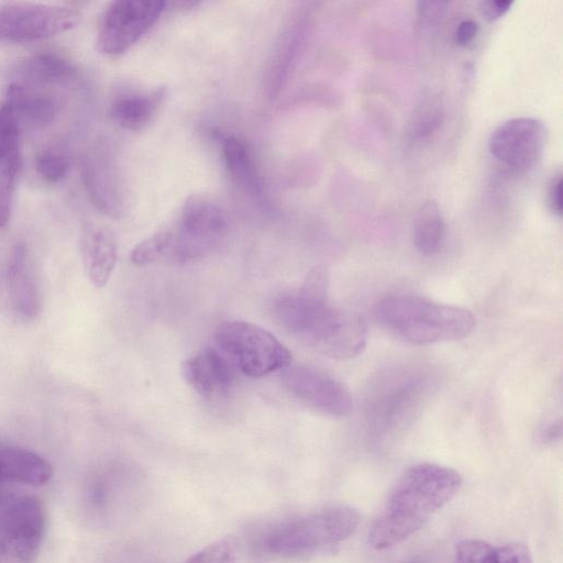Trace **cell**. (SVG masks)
<instances>
[{"mask_svg": "<svg viewBox=\"0 0 563 563\" xmlns=\"http://www.w3.org/2000/svg\"><path fill=\"white\" fill-rule=\"evenodd\" d=\"M21 167L20 123L11 110L0 107V230L10 220Z\"/></svg>", "mask_w": 563, "mask_h": 563, "instance_id": "12", "label": "cell"}, {"mask_svg": "<svg viewBox=\"0 0 563 563\" xmlns=\"http://www.w3.org/2000/svg\"><path fill=\"white\" fill-rule=\"evenodd\" d=\"M453 563H533L530 550L521 543L492 544L467 539L459 542Z\"/></svg>", "mask_w": 563, "mask_h": 563, "instance_id": "20", "label": "cell"}, {"mask_svg": "<svg viewBox=\"0 0 563 563\" xmlns=\"http://www.w3.org/2000/svg\"><path fill=\"white\" fill-rule=\"evenodd\" d=\"M561 435V424L552 423L548 426L547 429L543 430L541 438L543 442H552L555 441L556 438Z\"/></svg>", "mask_w": 563, "mask_h": 563, "instance_id": "32", "label": "cell"}, {"mask_svg": "<svg viewBox=\"0 0 563 563\" xmlns=\"http://www.w3.org/2000/svg\"><path fill=\"white\" fill-rule=\"evenodd\" d=\"M165 96V89L158 88L147 93L119 97L110 108L113 121L130 131L143 130L154 118Z\"/></svg>", "mask_w": 563, "mask_h": 563, "instance_id": "21", "label": "cell"}, {"mask_svg": "<svg viewBox=\"0 0 563 563\" xmlns=\"http://www.w3.org/2000/svg\"><path fill=\"white\" fill-rule=\"evenodd\" d=\"M162 0H118L107 8L97 34V48L115 56L131 48L167 7Z\"/></svg>", "mask_w": 563, "mask_h": 563, "instance_id": "9", "label": "cell"}, {"mask_svg": "<svg viewBox=\"0 0 563 563\" xmlns=\"http://www.w3.org/2000/svg\"><path fill=\"white\" fill-rule=\"evenodd\" d=\"M233 543L223 539L191 555L186 563H233Z\"/></svg>", "mask_w": 563, "mask_h": 563, "instance_id": "27", "label": "cell"}, {"mask_svg": "<svg viewBox=\"0 0 563 563\" xmlns=\"http://www.w3.org/2000/svg\"><path fill=\"white\" fill-rule=\"evenodd\" d=\"M286 389L303 405L332 417H345L353 410V398L339 380L314 368L289 365L282 376Z\"/></svg>", "mask_w": 563, "mask_h": 563, "instance_id": "10", "label": "cell"}, {"mask_svg": "<svg viewBox=\"0 0 563 563\" xmlns=\"http://www.w3.org/2000/svg\"><path fill=\"white\" fill-rule=\"evenodd\" d=\"M20 71L26 79L41 84H63L77 74L68 59L53 52H42L26 58Z\"/></svg>", "mask_w": 563, "mask_h": 563, "instance_id": "23", "label": "cell"}, {"mask_svg": "<svg viewBox=\"0 0 563 563\" xmlns=\"http://www.w3.org/2000/svg\"><path fill=\"white\" fill-rule=\"evenodd\" d=\"M229 228V216L218 202L192 195L183 205L177 223L169 228L166 258L178 264L202 258L221 243Z\"/></svg>", "mask_w": 563, "mask_h": 563, "instance_id": "6", "label": "cell"}, {"mask_svg": "<svg viewBox=\"0 0 563 563\" xmlns=\"http://www.w3.org/2000/svg\"><path fill=\"white\" fill-rule=\"evenodd\" d=\"M561 187L562 174H555L549 181L547 189V202L549 209L556 216H561Z\"/></svg>", "mask_w": 563, "mask_h": 563, "instance_id": "29", "label": "cell"}, {"mask_svg": "<svg viewBox=\"0 0 563 563\" xmlns=\"http://www.w3.org/2000/svg\"><path fill=\"white\" fill-rule=\"evenodd\" d=\"M512 1H482L481 12L489 21H495L501 18L512 5Z\"/></svg>", "mask_w": 563, "mask_h": 563, "instance_id": "31", "label": "cell"}, {"mask_svg": "<svg viewBox=\"0 0 563 563\" xmlns=\"http://www.w3.org/2000/svg\"><path fill=\"white\" fill-rule=\"evenodd\" d=\"M3 103L19 123L23 122L33 128L49 125L57 113V104L52 97L21 84H12L8 87Z\"/></svg>", "mask_w": 563, "mask_h": 563, "instance_id": "19", "label": "cell"}, {"mask_svg": "<svg viewBox=\"0 0 563 563\" xmlns=\"http://www.w3.org/2000/svg\"><path fill=\"white\" fill-rule=\"evenodd\" d=\"M361 521L358 511L336 506L296 519L266 540L268 552L280 556H303L334 547L349 539Z\"/></svg>", "mask_w": 563, "mask_h": 563, "instance_id": "4", "label": "cell"}, {"mask_svg": "<svg viewBox=\"0 0 563 563\" xmlns=\"http://www.w3.org/2000/svg\"><path fill=\"white\" fill-rule=\"evenodd\" d=\"M444 115L442 99L434 93L423 96L411 114L408 135L412 140H423L432 135L441 125Z\"/></svg>", "mask_w": 563, "mask_h": 563, "instance_id": "24", "label": "cell"}, {"mask_svg": "<svg viewBox=\"0 0 563 563\" xmlns=\"http://www.w3.org/2000/svg\"><path fill=\"white\" fill-rule=\"evenodd\" d=\"M52 477V465L37 453L0 443V483L43 486Z\"/></svg>", "mask_w": 563, "mask_h": 563, "instance_id": "18", "label": "cell"}, {"mask_svg": "<svg viewBox=\"0 0 563 563\" xmlns=\"http://www.w3.org/2000/svg\"><path fill=\"white\" fill-rule=\"evenodd\" d=\"M231 363L216 347H208L181 365V375L189 386L207 399L224 397L234 382Z\"/></svg>", "mask_w": 563, "mask_h": 563, "instance_id": "13", "label": "cell"}, {"mask_svg": "<svg viewBox=\"0 0 563 563\" xmlns=\"http://www.w3.org/2000/svg\"><path fill=\"white\" fill-rule=\"evenodd\" d=\"M80 253L91 284L98 288L106 286L118 261V244L112 231L101 225H87L80 238Z\"/></svg>", "mask_w": 563, "mask_h": 563, "instance_id": "15", "label": "cell"}, {"mask_svg": "<svg viewBox=\"0 0 563 563\" xmlns=\"http://www.w3.org/2000/svg\"><path fill=\"white\" fill-rule=\"evenodd\" d=\"M213 342L231 365L249 377H263L291 363L289 350L274 334L246 321L221 322Z\"/></svg>", "mask_w": 563, "mask_h": 563, "instance_id": "5", "label": "cell"}, {"mask_svg": "<svg viewBox=\"0 0 563 563\" xmlns=\"http://www.w3.org/2000/svg\"><path fill=\"white\" fill-rule=\"evenodd\" d=\"M445 232L441 209L434 200H426L418 209L415 228L413 243L423 255L435 254L443 242Z\"/></svg>", "mask_w": 563, "mask_h": 563, "instance_id": "22", "label": "cell"}, {"mask_svg": "<svg viewBox=\"0 0 563 563\" xmlns=\"http://www.w3.org/2000/svg\"><path fill=\"white\" fill-rule=\"evenodd\" d=\"M408 563H427V562H424V561H422V560H417V559H416V560H412V561H410V562H408Z\"/></svg>", "mask_w": 563, "mask_h": 563, "instance_id": "33", "label": "cell"}, {"mask_svg": "<svg viewBox=\"0 0 563 563\" xmlns=\"http://www.w3.org/2000/svg\"><path fill=\"white\" fill-rule=\"evenodd\" d=\"M1 500H2V494H1V492H0V504H1Z\"/></svg>", "mask_w": 563, "mask_h": 563, "instance_id": "34", "label": "cell"}, {"mask_svg": "<svg viewBox=\"0 0 563 563\" xmlns=\"http://www.w3.org/2000/svg\"><path fill=\"white\" fill-rule=\"evenodd\" d=\"M81 21L77 10L57 4L9 2L0 5V42L31 43L65 33Z\"/></svg>", "mask_w": 563, "mask_h": 563, "instance_id": "8", "label": "cell"}, {"mask_svg": "<svg viewBox=\"0 0 563 563\" xmlns=\"http://www.w3.org/2000/svg\"><path fill=\"white\" fill-rule=\"evenodd\" d=\"M376 316L395 335L420 345L464 339L475 327V317L470 310L416 295L382 298Z\"/></svg>", "mask_w": 563, "mask_h": 563, "instance_id": "3", "label": "cell"}, {"mask_svg": "<svg viewBox=\"0 0 563 563\" xmlns=\"http://www.w3.org/2000/svg\"><path fill=\"white\" fill-rule=\"evenodd\" d=\"M449 2L446 1H420L418 2V19L421 24L432 23L441 18Z\"/></svg>", "mask_w": 563, "mask_h": 563, "instance_id": "28", "label": "cell"}, {"mask_svg": "<svg viewBox=\"0 0 563 563\" xmlns=\"http://www.w3.org/2000/svg\"><path fill=\"white\" fill-rule=\"evenodd\" d=\"M477 32V22L473 19H465L456 25L454 40L460 45H467L476 37Z\"/></svg>", "mask_w": 563, "mask_h": 563, "instance_id": "30", "label": "cell"}, {"mask_svg": "<svg viewBox=\"0 0 563 563\" xmlns=\"http://www.w3.org/2000/svg\"><path fill=\"white\" fill-rule=\"evenodd\" d=\"M545 144V128L534 118H512L500 123L490 134L488 148L500 163L523 170L541 157Z\"/></svg>", "mask_w": 563, "mask_h": 563, "instance_id": "11", "label": "cell"}, {"mask_svg": "<svg viewBox=\"0 0 563 563\" xmlns=\"http://www.w3.org/2000/svg\"><path fill=\"white\" fill-rule=\"evenodd\" d=\"M70 168L68 156L58 150H45L35 158L36 174L48 184L63 180Z\"/></svg>", "mask_w": 563, "mask_h": 563, "instance_id": "26", "label": "cell"}, {"mask_svg": "<svg viewBox=\"0 0 563 563\" xmlns=\"http://www.w3.org/2000/svg\"><path fill=\"white\" fill-rule=\"evenodd\" d=\"M310 25L309 14L296 18L282 34L265 76V93L274 99L282 90L306 43Z\"/></svg>", "mask_w": 563, "mask_h": 563, "instance_id": "14", "label": "cell"}, {"mask_svg": "<svg viewBox=\"0 0 563 563\" xmlns=\"http://www.w3.org/2000/svg\"><path fill=\"white\" fill-rule=\"evenodd\" d=\"M47 517L35 496H21L0 511V563H34L45 538Z\"/></svg>", "mask_w": 563, "mask_h": 563, "instance_id": "7", "label": "cell"}, {"mask_svg": "<svg viewBox=\"0 0 563 563\" xmlns=\"http://www.w3.org/2000/svg\"><path fill=\"white\" fill-rule=\"evenodd\" d=\"M461 475L435 463L409 467L396 482L368 532L374 550H386L419 531L450 503L462 486Z\"/></svg>", "mask_w": 563, "mask_h": 563, "instance_id": "1", "label": "cell"}, {"mask_svg": "<svg viewBox=\"0 0 563 563\" xmlns=\"http://www.w3.org/2000/svg\"><path fill=\"white\" fill-rule=\"evenodd\" d=\"M225 168L233 183L262 207L268 205L265 187L247 144L232 134H220Z\"/></svg>", "mask_w": 563, "mask_h": 563, "instance_id": "16", "label": "cell"}, {"mask_svg": "<svg viewBox=\"0 0 563 563\" xmlns=\"http://www.w3.org/2000/svg\"><path fill=\"white\" fill-rule=\"evenodd\" d=\"M7 287L15 311L24 318H33L40 308V294L27 250L22 243L14 245L10 253Z\"/></svg>", "mask_w": 563, "mask_h": 563, "instance_id": "17", "label": "cell"}, {"mask_svg": "<svg viewBox=\"0 0 563 563\" xmlns=\"http://www.w3.org/2000/svg\"><path fill=\"white\" fill-rule=\"evenodd\" d=\"M274 314L287 331L325 356L349 360L360 355L366 346L364 318L332 307L329 301L312 302L296 291L276 300Z\"/></svg>", "mask_w": 563, "mask_h": 563, "instance_id": "2", "label": "cell"}, {"mask_svg": "<svg viewBox=\"0 0 563 563\" xmlns=\"http://www.w3.org/2000/svg\"><path fill=\"white\" fill-rule=\"evenodd\" d=\"M169 243V229H162L133 247L130 254L131 262L137 266H146L166 257Z\"/></svg>", "mask_w": 563, "mask_h": 563, "instance_id": "25", "label": "cell"}]
</instances>
